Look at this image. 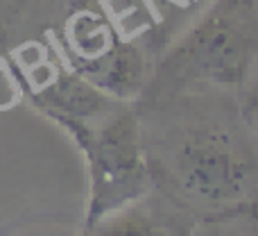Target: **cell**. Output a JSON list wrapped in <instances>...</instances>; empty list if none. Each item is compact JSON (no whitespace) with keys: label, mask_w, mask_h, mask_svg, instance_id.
Listing matches in <instances>:
<instances>
[{"label":"cell","mask_w":258,"mask_h":236,"mask_svg":"<svg viewBox=\"0 0 258 236\" xmlns=\"http://www.w3.org/2000/svg\"><path fill=\"white\" fill-rule=\"evenodd\" d=\"M251 209H254V211H258V202H256V205H254V207H251Z\"/></svg>","instance_id":"7"},{"label":"cell","mask_w":258,"mask_h":236,"mask_svg":"<svg viewBox=\"0 0 258 236\" xmlns=\"http://www.w3.org/2000/svg\"><path fill=\"white\" fill-rule=\"evenodd\" d=\"M75 134L89 161L91 196L86 225L120 209L154 188L132 105L91 120L61 123Z\"/></svg>","instance_id":"3"},{"label":"cell","mask_w":258,"mask_h":236,"mask_svg":"<svg viewBox=\"0 0 258 236\" xmlns=\"http://www.w3.org/2000/svg\"><path fill=\"white\" fill-rule=\"evenodd\" d=\"M197 223V216L186 207L152 188L129 205L86 225L84 236H190Z\"/></svg>","instance_id":"4"},{"label":"cell","mask_w":258,"mask_h":236,"mask_svg":"<svg viewBox=\"0 0 258 236\" xmlns=\"http://www.w3.org/2000/svg\"><path fill=\"white\" fill-rule=\"evenodd\" d=\"M190 236H258V211L245 209L236 214L202 218Z\"/></svg>","instance_id":"5"},{"label":"cell","mask_w":258,"mask_h":236,"mask_svg":"<svg viewBox=\"0 0 258 236\" xmlns=\"http://www.w3.org/2000/svg\"><path fill=\"white\" fill-rule=\"evenodd\" d=\"M238 103H240V109H242V116L249 123V127L256 132L258 136V66L254 71V75L249 77L242 91L238 93Z\"/></svg>","instance_id":"6"},{"label":"cell","mask_w":258,"mask_h":236,"mask_svg":"<svg viewBox=\"0 0 258 236\" xmlns=\"http://www.w3.org/2000/svg\"><path fill=\"white\" fill-rule=\"evenodd\" d=\"M134 109L156 191L197 220L258 202V136L236 93L188 91Z\"/></svg>","instance_id":"1"},{"label":"cell","mask_w":258,"mask_h":236,"mask_svg":"<svg viewBox=\"0 0 258 236\" xmlns=\"http://www.w3.org/2000/svg\"><path fill=\"white\" fill-rule=\"evenodd\" d=\"M258 66V0H209L152 66L138 103L188 91L240 93Z\"/></svg>","instance_id":"2"}]
</instances>
